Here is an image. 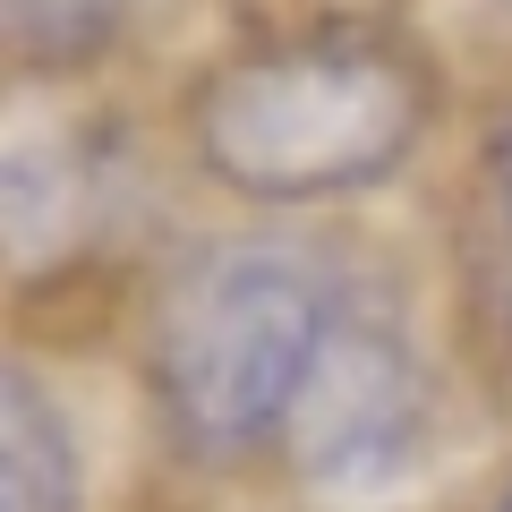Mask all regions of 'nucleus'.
<instances>
[{"instance_id": "4", "label": "nucleus", "mask_w": 512, "mask_h": 512, "mask_svg": "<svg viewBox=\"0 0 512 512\" xmlns=\"http://www.w3.org/2000/svg\"><path fill=\"white\" fill-rule=\"evenodd\" d=\"M9 512H77V453L69 427L26 376L9 384Z\"/></svg>"}, {"instance_id": "3", "label": "nucleus", "mask_w": 512, "mask_h": 512, "mask_svg": "<svg viewBox=\"0 0 512 512\" xmlns=\"http://www.w3.org/2000/svg\"><path fill=\"white\" fill-rule=\"evenodd\" d=\"M299 461L325 487H384L402 478L410 453L427 436V384L393 333H367L342 316V333L325 342L308 402H299Z\"/></svg>"}, {"instance_id": "6", "label": "nucleus", "mask_w": 512, "mask_h": 512, "mask_svg": "<svg viewBox=\"0 0 512 512\" xmlns=\"http://www.w3.org/2000/svg\"><path fill=\"white\" fill-rule=\"evenodd\" d=\"M504 231H512V146H504Z\"/></svg>"}, {"instance_id": "5", "label": "nucleus", "mask_w": 512, "mask_h": 512, "mask_svg": "<svg viewBox=\"0 0 512 512\" xmlns=\"http://www.w3.org/2000/svg\"><path fill=\"white\" fill-rule=\"evenodd\" d=\"M120 0H9V26H18V52L43 60H77L111 35Z\"/></svg>"}, {"instance_id": "2", "label": "nucleus", "mask_w": 512, "mask_h": 512, "mask_svg": "<svg viewBox=\"0 0 512 512\" xmlns=\"http://www.w3.org/2000/svg\"><path fill=\"white\" fill-rule=\"evenodd\" d=\"M427 120V77L384 35H299L256 52L205 103V154L239 188L308 197L376 180Z\"/></svg>"}, {"instance_id": "1", "label": "nucleus", "mask_w": 512, "mask_h": 512, "mask_svg": "<svg viewBox=\"0 0 512 512\" xmlns=\"http://www.w3.org/2000/svg\"><path fill=\"white\" fill-rule=\"evenodd\" d=\"M333 333V282L308 265V248L231 239L188 256L154 325V384L171 427L205 453L256 444L274 419H299Z\"/></svg>"}, {"instance_id": "7", "label": "nucleus", "mask_w": 512, "mask_h": 512, "mask_svg": "<svg viewBox=\"0 0 512 512\" xmlns=\"http://www.w3.org/2000/svg\"><path fill=\"white\" fill-rule=\"evenodd\" d=\"M504 512H512V504H504Z\"/></svg>"}]
</instances>
